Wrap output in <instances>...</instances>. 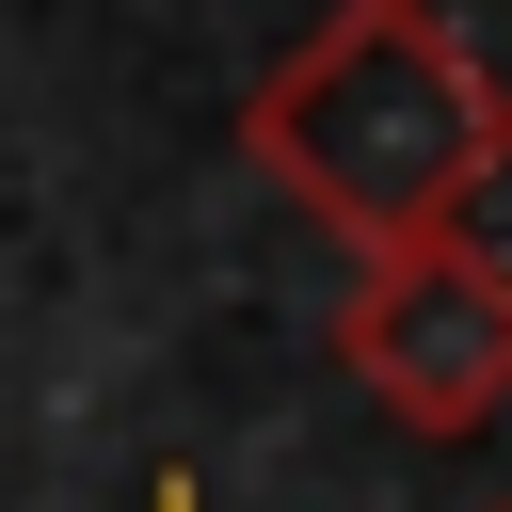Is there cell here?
I'll use <instances>...</instances> for the list:
<instances>
[{
    "label": "cell",
    "instance_id": "1",
    "mask_svg": "<svg viewBox=\"0 0 512 512\" xmlns=\"http://www.w3.org/2000/svg\"><path fill=\"white\" fill-rule=\"evenodd\" d=\"M240 144L320 240L416 256V240H464V208L512 176V80L432 0H336L256 64Z\"/></svg>",
    "mask_w": 512,
    "mask_h": 512
},
{
    "label": "cell",
    "instance_id": "2",
    "mask_svg": "<svg viewBox=\"0 0 512 512\" xmlns=\"http://www.w3.org/2000/svg\"><path fill=\"white\" fill-rule=\"evenodd\" d=\"M336 368L368 384V416H400L416 448H464L512 416V256L480 240H416L368 256L336 304Z\"/></svg>",
    "mask_w": 512,
    "mask_h": 512
},
{
    "label": "cell",
    "instance_id": "3",
    "mask_svg": "<svg viewBox=\"0 0 512 512\" xmlns=\"http://www.w3.org/2000/svg\"><path fill=\"white\" fill-rule=\"evenodd\" d=\"M144 512H192V480H160V496H144Z\"/></svg>",
    "mask_w": 512,
    "mask_h": 512
}]
</instances>
